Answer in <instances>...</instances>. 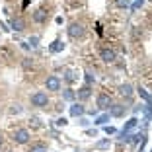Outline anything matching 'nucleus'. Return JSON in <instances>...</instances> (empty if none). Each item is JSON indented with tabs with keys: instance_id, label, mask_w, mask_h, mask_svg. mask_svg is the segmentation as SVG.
<instances>
[{
	"instance_id": "1",
	"label": "nucleus",
	"mask_w": 152,
	"mask_h": 152,
	"mask_svg": "<svg viewBox=\"0 0 152 152\" xmlns=\"http://www.w3.org/2000/svg\"><path fill=\"white\" fill-rule=\"evenodd\" d=\"M66 31H68V35H70L72 39H78V37H82V35H84V31H86V29H84V26H82L80 22H72L70 26H68V29H66Z\"/></svg>"
},
{
	"instance_id": "2",
	"label": "nucleus",
	"mask_w": 152,
	"mask_h": 152,
	"mask_svg": "<svg viewBox=\"0 0 152 152\" xmlns=\"http://www.w3.org/2000/svg\"><path fill=\"white\" fill-rule=\"evenodd\" d=\"M47 103H49V96L45 92H35L31 96V105H35V107H45Z\"/></svg>"
},
{
	"instance_id": "3",
	"label": "nucleus",
	"mask_w": 152,
	"mask_h": 152,
	"mask_svg": "<svg viewBox=\"0 0 152 152\" xmlns=\"http://www.w3.org/2000/svg\"><path fill=\"white\" fill-rule=\"evenodd\" d=\"M12 140L18 144H26L27 140H29V131L27 129H16L12 133Z\"/></svg>"
},
{
	"instance_id": "4",
	"label": "nucleus",
	"mask_w": 152,
	"mask_h": 152,
	"mask_svg": "<svg viewBox=\"0 0 152 152\" xmlns=\"http://www.w3.org/2000/svg\"><path fill=\"white\" fill-rule=\"evenodd\" d=\"M45 86H47V90L58 92V90H61V80H58V76H49V78L45 80Z\"/></svg>"
},
{
	"instance_id": "5",
	"label": "nucleus",
	"mask_w": 152,
	"mask_h": 152,
	"mask_svg": "<svg viewBox=\"0 0 152 152\" xmlns=\"http://www.w3.org/2000/svg\"><path fill=\"white\" fill-rule=\"evenodd\" d=\"M113 105V102H111V98H109L107 94H99L98 96V107L99 109H109Z\"/></svg>"
},
{
	"instance_id": "6",
	"label": "nucleus",
	"mask_w": 152,
	"mask_h": 152,
	"mask_svg": "<svg viewBox=\"0 0 152 152\" xmlns=\"http://www.w3.org/2000/svg\"><path fill=\"white\" fill-rule=\"evenodd\" d=\"M76 96H78V99H88L90 96H92V88H90V86H82V88L76 92Z\"/></svg>"
},
{
	"instance_id": "7",
	"label": "nucleus",
	"mask_w": 152,
	"mask_h": 152,
	"mask_svg": "<svg viewBox=\"0 0 152 152\" xmlns=\"http://www.w3.org/2000/svg\"><path fill=\"white\" fill-rule=\"evenodd\" d=\"M33 20H35L37 23H43L45 20H47V10H43V8L35 10V12H33Z\"/></svg>"
},
{
	"instance_id": "8",
	"label": "nucleus",
	"mask_w": 152,
	"mask_h": 152,
	"mask_svg": "<svg viewBox=\"0 0 152 152\" xmlns=\"http://www.w3.org/2000/svg\"><path fill=\"white\" fill-rule=\"evenodd\" d=\"M23 27H26V23H23L22 18H14L12 20V27H10V29H14V31H23Z\"/></svg>"
},
{
	"instance_id": "9",
	"label": "nucleus",
	"mask_w": 152,
	"mask_h": 152,
	"mask_svg": "<svg viewBox=\"0 0 152 152\" xmlns=\"http://www.w3.org/2000/svg\"><path fill=\"white\" fill-rule=\"evenodd\" d=\"M102 58L105 61V63H115V53H113L111 49H103L102 51Z\"/></svg>"
},
{
	"instance_id": "10",
	"label": "nucleus",
	"mask_w": 152,
	"mask_h": 152,
	"mask_svg": "<svg viewBox=\"0 0 152 152\" xmlns=\"http://www.w3.org/2000/svg\"><path fill=\"white\" fill-rule=\"evenodd\" d=\"M64 49V43H63V41H53V43H51L49 45V51H51V53H58V51H63Z\"/></svg>"
},
{
	"instance_id": "11",
	"label": "nucleus",
	"mask_w": 152,
	"mask_h": 152,
	"mask_svg": "<svg viewBox=\"0 0 152 152\" xmlns=\"http://www.w3.org/2000/svg\"><path fill=\"white\" fill-rule=\"evenodd\" d=\"M82 113H84V107H82V105H78V103H74V105L70 107V115L72 117H80Z\"/></svg>"
},
{
	"instance_id": "12",
	"label": "nucleus",
	"mask_w": 152,
	"mask_h": 152,
	"mask_svg": "<svg viewBox=\"0 0 152 152\" xmlns=\"http://www.w3.org/2000/svg\"><path fill=\"white\" fill-rule=\"evenodd\" d=\"M119 94L125 96V98H131V94H133V88H131L129 84H123V86L119 88Z\"/></svg>"
},
{
	"instance_id": "13",
	"label": "nucleus",
	"mask_w": 152,
	"mask_h": 152,
	"mask_svg": "<svg viewBox=\"0 0 152 152\" xmlns=\"http://www.w3.org/2000/svg\"><path fill=\"white\" fill-rule=\"evenodd\" d=\"M137 123H139V119H134V117H133V119H129V121L125 123V127H123V134H125L127 131L134 129V127H137Z\"/></svg>"
},
{
	"instance_id": "14",
	"label": "nucleus",
	"mask_w": 152,
	"mask_h": 152,
	"mask_svg": "<svg viewBox=\"0 0 152 152\" xmlns=\"http://www.w3.org/2000/svg\"><path fill=\"white\" fill-rule=\"evenodd\" d=\"M27 152H47V146L43 142H37V144H31V148Z\"/></svg>"
},
{
	"instance_id": "15",
	"label": "nucleus",
	"mask_w": 152,
	"mask_h": 152,
	"mask_svg": "<svg viewBox=\"0 0 152 152\" xmlns=\"http://www.w3.org/2000/svg\"><path fill=\"white\" fill-rule=\"evenodd\" d=\"M111 115H115V117H119V115H123V111H125V105H111Z\"/></svg>"
},
{
	"instance_id": "16",
	"label": "nucleus",
	"mask_w": 152,
	"mask_h": 152,
	"mask_svg": "<svg viewBox=\"0 0 152 152\" xmlns=\"http://www.w3.org/2000/svg\"><path fill=\"white\" fill-rule=\"evenodd\" d=\"M139 94H140V98H142V99H146V102H148V103H152V96H150V94H148L146 90H142V88H139Z\"/></svg>"
},
{
	"instance_id": "17",
	"label": "nucleus",
	"mask_w": 152,
	"mask_h": 152,
	"mask_svg": "<svg viewBox=\"0 0 152 152\" xmlns=\"http://www.w3.org/2000/svg\"><path fill=\"white\" fill-rule=\"evenodd\" d=\"M74 92H72V90H64L63 92V99H74Z\"/></svg>"
},
{
	"instance_id": "18",
	"label": "nucleus",
	"mask_w": 152,
	"mask_h": 152,
	"mask_svg": "<svg viewBox=\"0 0 152 152\" xmlns=\"http://www.w3.org/2000/svg\"><path fill=\"white\" fill-rule=\"evenodd\" d=\"M64 80H66V82H74V80H76V74H74L72 70H68L66 76H64Z\"/></svg>"
},
{
	"instance_id": "19",
	"label": "nucleus",
	"mask_w": 152,
	"mask_h": 152,
	"mask_svg": "<svg viewBox=\"0 0 152 152\" xmlns=\"http://www.w3.org/2000/svg\"><path fill=\"white\" fill-rule=\"evenodd\" d=\"M107 121H109V115H102V117H98L96 123H98V125H103V123H107Z\"/></svg>"
},
{
	"instance_id": "20",
	"label": "nucleus",
	"mask_w": 152,
	"mask_h": 152,
	"mask_svg": "<svg viewBox=\"0 0 152 152\" xmlns=\"http://www.w3.org/2000/svg\"><path fill=\"white\" fill-rule=\"evenodd\" d=\"M115 4L119 6V8H127V6H129V0H115Z\"/></svg>"
},
{
	"instance_id": "21",
	"label": "nucleus",
	"mask_w": 152,
	"mask_h": 152,
	"mask_svg": "<svg viewBox=\"0 0 152 152\" xmlns=\"http://www.w3.org/2000/svg\"><path fill=\"white\" fill-rule=\"evenodd\" d=\"M94 80H96V78H94V74H92V72H86V82H88L86 86H90V84H92Z\"/></svg>"
},
{
	"instance_id": "22",
	"label": "nucleus",
	"mask_w": 152,
	"mask_h": 152,
	"mask_svg": "<svg viewBox=\"0 0 152 152\" xmlns=\"http://www.w3.org/2000/svg\"><path fill=\"white\" fill-rule=\"evenodd\" d=\"M10 113H22V105H14V107H10Z\"/></svg>"
},
{
	"instance_id": "23",
	"label": "nucleus",
	"mask_w": 152,
	"mask_h": 152,
	"mask_svg": "<svg viewBox=\"0 0 152 152\" xmlns=\"http://www.w3.org/2000/svg\"><path fill=\"white\" fill-rule=\"evenodd\" d=\"M96 146H98V148H107V146H109V140H99Z\"/></svg>"
},
{
	"instance_id": "24",
	"label": "nucleus",
	"mask_w": 152,
	"mask_h": 152,
	"mask_svg": "<svg viewBox=\"0 0 152 152\" xmlns=\"http://www.w3.org/2000/svg\"><path fill=\"white\" fill-rule=\"evenodd\" d=\"M78 123H80L82 127H88V125H90V119H86V117H80V121H78Z\"/></svg>"
},
{
	"instance_id": "25",
	"label": "nucleus",
	"mask_w": 152,
	"mask_h": 152,
	"mask_svg": "<svg viewBox=\"0 0 152 152\" xmlns=\"http://www.w3.org/2000/svg\"><path fill=\"white\" fill-rule=\"evenodd\" d=\"M31 125L33 127H41V121L37 119V117H31Z\"/></svg>"
},
{
	"instance_id": "26",
	"label": "nucleus",
	"mask_w": 152,
	"mask_h": 152,
	"mask_svg": "<svg viewBox=\"0 0 152 152\" xmlns=\"http://www.w3.org/2000/svg\"><path fill=\"white\" fill-rule=\"evenodd\" d=\"M57 125H58V127H64V125H66V119H64V117L57 119Z\"/></svg>"
},
{
	"instance_id": "27",
	"label": "nucleus",
	"mask_w": 152,
	"mask_h": 152,
	"mask_svg": "<svg viewBox=\"0 0 152 152\" xmlns=\"http://www.w3.org/2000/svg\"><path fill=\"white\" fill-rule=\"evenodd\" d=\"M29 43H31V47H37V43H39V37H31V39H29Z\"/></svg>"
},
{
	"instance_id": "28",
	"label": "nucleus",
	"mask_w": 152,
	"mask_h": 152,
	"mask_svg": "<svg viewBox=\"0 0 152 152\" xmlns=\"http://www.w3.org/2000/svg\"><path fill=\"white\" fill-rule=\"evenodd\" d=\"M33 64V61H29V58H26V61H23V68H29Z\"/></svg>"
},
{
	"instance_id": "29",
	"label": "nucleus",
	"mask_w": 152,
	"mask_h": 152,
	"mask_svg": "<svg viewBox=\"0 0 152 152\" xmlns=\"http://www.w3.org/2000/svg\"><path fill=\"white\" fill-rule=\"evenodd\" d=\"M105 133H107V134H113V133H115V129H113V127H105Z\"/></svg>"
},
{
	"instance_id": "30",
	"label": "nucleus",
	"mask_w": 152,
	"mask_h": 152,
	"mask_svg": "<svg viewBox=\"0 0 152 152\" xmlns=\"http://www.w3.org/2000/svg\"><path fill=\"white\" fill-rule=\"evenodd\" d=\"M0 144H2V139H0Z\"/></svg>"
}]
</instances>
